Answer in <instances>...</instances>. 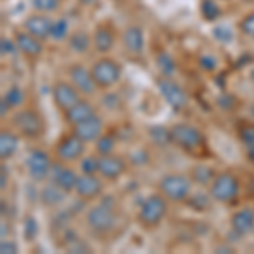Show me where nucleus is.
I'll return each mask as SVG.
<instances>
[{"label": "nucleus", "mask_w": 254, "mask_h": 254, "mask_svg": "<svg viewBox=\"0 0 254 254\" xmlns=\"http://www.w3.org/2000/svg\"><path fill=\"white\" fill-rule=\"evenodd\" d=\"M87 151V142L81 141L75 132H68L58 139L55 144V158L56 161H61L64 165H71V163L80 161L85 156Z\"/></svg>", "instance_id": "obj_8"}, {"label": "nucleus", "mask_w": 254, "mask_h": 254, "mask_svg": "<svg viewBox=\"0 0 254 254\" xmlns=\"http://www.w3.org/2000/svg\"><path fill=\"white\" fill-rule=\"evenodd\" d=\"M19 141H20V134L17 130L5 129V127L0 130V159L2 161H9L17 153Z\"/></svg>", "instance_id": "obj_24"}, {"label": "nucleus", "mask_w": 254, "mask_h": 254, "mask_svg": "<svg viewBox=\"0 0 254 254\" xmlns=\"http://www.w3.org/2000/svg\"><path fill=\"white\" fill-rule=\"evenodd\" d=\"M0 253L2 254H15L19 253V246L12 239H2L0 241Z\"/></svg>", "instance_id": "obj_39"}, {"label": "nucleus", "mask_w": 254, "mask_h": 254, "mask_svg": "<svg viewBox=\"0 0 254 254\" xmlns=\"http://www.w3.org/2000/svg\"><path fill=\"white\" fill-rule=\"evenodd\" d=\"M51 93H53V102H55L56 109H58L61 114L68 112L73 105L78 104L81 98H83L80 90L69 80H58L53 85Z\"/></svg>", "instance_id": "obj_11"}, {"label": "nucleus", "mask_w": 254, "mask_h": 254, "mask_svg": "<svg viewBox=\"0 0 254 254\" xmlns=\"http://www.w3.org/2000/svg\"><path fill=\"white\" fill-rule=\"evenodd\" d=\"M2 98L10 105V109H20L26 102V93H24V88L19 87V85H10Z\"/></svg>", "instance_id": "obj_29"}, {"label": "nucleus", "mask_w": 254, "mask_h": 254, "mask_svg": "<svg viewBox=\"0 0 254 254\" xmlns=\"http://www.w3.org/2000/svg\"><path fill=\"white\" fill-rule=\"evenodd\" d=\"M156 85H158V90H159V93H161V97L165 98V102L171 109L176 110V112L187 109L190 98H188L187 90L183 88L178 81H175L171 76H159Z\"/></svg>", "instance_id": "obj_10"}, {"label": "nucleus", "mask_w": 254, "mask_h": 254, "mask_svg": "<svg viewBox=\"0 0 254 254\" xmlns=\"http://www.w3.org/2000/svg\"><path fill=\"white\" fill-rule=\"evenodd\" d=\"M31 7L34 12H41V14H55L60 10L61 0H31Z\"/></svg>", "instance_id": "obj_32"}, {"label": "nucleus", "mask_w": 254, "mask_h": 254, "mask_svg": "<svg viewBox=\"0 0 254 254\" xmlns=\"http://www.w3.org/2000/svg\"><path fill=\"white\" fill-rule=\"evenodd\" d=\"M51 27H53V19L48 14H41V12H34V10L22 22V29L27 31L32 36H36L41 41H48L51 38Z\"/></svg>", "instance_id": "obj_18"}, {"label": "nucleus", "mask_w": 254, "mask_h": 254, "mask_svg": "<svg viewBox=\"0 0 254 254\" xmlns=\"http://www.w3.org/2000/svg\"><path fill=\"white\" fill-rule=\"evenodd\" d=\"M9 112H10V105L2 98V100H0V117L5 119L7 116H9Z\"/></svg>", "instance_id": "obj_42"}, {"label": "nucleus", "mask_w": 254, "mask_h": 254, "mask_svg": "<svg viewBox=\"0 0 254 254\" xmlns=\"http://www.w3.org/2000/svg\"><path fill=\"white\" fill-rule=\"evenodd\" d=\"M127 171V161L122 156H117L116 153L98 156V175L105 182H117Z\"/></svg>", "instance_id": "obj_14"}, {"label": "nucleus", "mask_w": 254, "mask_h": 254, "mask_svg": "<svg viewBox=\"0 0 254 254\" xmlns=\"http://www.w3.org/2000/svg\"><path fill=\"white\" fill-rule=\"evenodd\" d=\"M68 80L80 90L83 97H92L97 92L98 87L93 80L92 69L81 63H73L68 66Z\"/></svg>", "instance_id": "obj_12"}, {"label": "nucleus", "mask_w": 254, "mask_h": 254, "mask_svg": "<svg viewBox=\"0 0 254 254\" xmlns=\"http://www.w3.org/2000/svg\"><path fill=\"white\" fill-rule=\"evenodd\" d=\"M12 127L29 141H38L44 136L46 122L41 112L34 107H20L12 117Z\"/></svg>", "instance_id": "obj_3"}, {"label": "nucleus", "mask_w": 254, "mask_h": 254, "mask_svg": "<svg viewBox=\"0 0 254 254\" xmlns=\"http://www.w3.org/2000/svg\"><path fill=\"white\" fill-rule=\"evenodd\" d=\"M69 36V22L66 17H58L53 19V27H51V41L55 43H61L66 41Z\"/></svg>", "instance_id": "obj_30"}, {"label": "nucleus", "mask_w": 254, "mask_h": 254, "mask_svg": "<svg viewBox=\"0 0 254 254\" xmlns=\"http://www.w3.org/2000/svg\"><path fill=\"white\" fill-rule=\"evenodd\" d=\"M7 187H9V168H7L5 161H2V166H0V190L5 191Z\"/></svg>", "instance_id": "obj_40"}, {"label": "nucleus", "mask_w": 254, "mask_h": 254, "mask_svg": "<svg viewBox=\"0 0 254 254\" xmlns=\"http://www.w3.org/2000/svg\"><path fill=\"white\" fill-rule=\"evenodd\" d=\"M241 180L232 171H220L208 187V193L217 203H232L239 196Z\"/></svg>", "instance_id": "obj_5"}, {"label": "nucleus", "mask_w": 254, "mask_h": 254, "mask_svg": "<svg viewBox=\"0 0 254 254\" xmlns=\"http://www.w3.org/2000/svg\"><path fill=\"white\" fill-rule=\"evenodd\" d=\"M156 66L161 73V76H173L175 69H176V63L173 60V56H170V53L161 51L158 53L156 56Z\"/></svg>", "instance_id": "obj_31"}, {"label": "nucleus", "mask_w": 254, "mask_h": 254, "mask_svg": "<svg viewBox=\"0 0 254 254\" xmlns=\"http://www.w3.org/2000/svg\"><path fill=\"white\" fill-rule=\"evenodd\" d=\"M19 49H17V44H15L14 36H12V38H7V36L0 38V53H2V56H12Z\"/></svg>", "instance_id": "obj_38"}, {"label": "nucleus", "mask_w": 254, "mask_h": 254, "mask_svg": "<svg viewBox=\"0 0 254 254\" xmlns=\"http://www.w3.org/2000/svg\"><path fill=\"white\" fill-rule=\"evenodd\" d=\"M193 182L188 175L166 173L158 182V190L170 203H182L190 198Z\"/></svg>", "instance_id": "obj_4"}, {"label": "nucleus", "mask_w": 254, "mask_h": 254, "mask_svg": "<svg viewBox=\"0 0 254 254\" xmlns=\"http://www.w3.org/2000/svg\"><path fill=\"white\" fill-rule=\"evenodd\" d=\"M98 2H100V0H78V3L83 7H93V5H97Z\"/></svg>", "instance_id": "obj_43"}, {"label": "nucleus", "mask_w": 254, "mask_h": 254, "mask_svg": "<svg viewBox=\"0 0 254 254\" xmlns=\"http://www.w3.org/2000/svg\"><path fill=\"white\" fill-rule=\"evenodd\" d=\"M215 175L217 173L214 168H210L207 165H196L191 168V171H190L191 182H193V185H198V187H210Z\"/></svg>", "instance_id": "obj_26"}, {"label": "nucleus", "mask_w": 254, "mask_h": 254, "mask_svg": "<svg viewBox=\"0 0 254 254\" xmlns=\"http://www.w3.org/2000/svg\"><path fill=\"white\" fill-rule=\"evenodd\" d=\"M149 136H151V139H153V142H156L158 146L170 144V129H165V127H161V126L151 127Z\"/></svg>", "instance_id": "obj_36"}, {"label": "nucleus", "mask_w": 254, "mask_h": 254, "mask_svg": "<svg viewBox=\"0 0 254 254\" xmlns=\"http://www.w3.org/2000/svg\"><path fill=\"white\" fill-rule=\"evenodd\" d=\"M237 29L248 39H254V10L244 14L237 22Z\"/></svg>", "instance_id": "obj_33"}, {"label": "nucleus", "mask_w": 254, "mask_h": 254, "mask_svg": "<svg viewBox=\"0 0 254 254\" xmlns=\"http://www.w3.org/2000/svg\"><path fill=\"white\" fill-rule=\"evenodd\" d=\"M168 129H170V144L178 147L183 153L198 154L205 147V137L198 127L187 122H176Z\"/></svg>", "instance_id": "obj_1"}, {"label": "nucleus", "mask_w": 254, "mask_h": 254, "mask_svg": "<svg viewBox=\"0 0 254 254\" xmlns=\"http://www.w3.org/2000/svg\"><path fill=\"white\" fill-rule=\"evenodd\" d=\"M200 9H202V15L205 17L207 20H215L219 19L220 15V9L219 5L215 3V0H202V5H200Z\"/></svg>", "instance_id": "obj_37"}, {"label": "nucleus", "mask_w": 254, "mask_h": 254, "mask_svg": "<svg viewBox=\"0 0 254 254\" xmlns=\"http://www.w3.org/2000/svg\"><path fill=\"white\" fill-rule=\"evenodd\" d=\"M231 229L236 236L244 237L254 232V210L244 207L231 215Z\"/></svg>", "instance_id": "obj_21"}, {"label": "nucleus", "mask_w": 254, "mask_h": 254, "mask_svg": "<svg viewBox=\"0 0 254 254\" xmlns=\"http://www.w3.org/2000/svg\"><path fill=\"white\" fill-rule=\"evenodd\" d=\"M75 193L83 202L98 198L104 193V178L100 175H90V173H80L78 182L75 187Z\"/></svg>", "instance_id": "obj_16"}, {"label": "nucleus", "mask_w": 254, "mask_h": 254, "mask_svg": "<svg viewBox=\"0 0 254 254\" xmlns=\"http://www.w3.org/2000/svg\"><path fill=\"white\" fill-rule=\"evenodd\" d=\"M200 63H202V66L205 68L207 71H214L217 66V61L214 56H203V58L200 60Z\"/></svg>", "instance_id": "obj_41"}, {"label": "nucleus", "mask_w": 254, "mask_h": 254, "mask_svg": "<svg viewBox=\"0 0 254 254\" xmlns=\"http://www.w3.org/2000/svg\"><path fill=\"white\" fill-rule=\"evenodd\" d=\"M249 78H251V81L254 83V69H251V75H249Z\"/></svg>", "instance_id": "obj_44"}, {"label": "nucleus", "mask_w": 254, "mask_h": 254, "mask_svg": "<svg viewBox=\"0 0 254 254\" xmlns=\"http://www.w3.org/2000/svg\"><path fill=\"white\" fill-rule=\"evenodd\" d=\"M90 69H92L98 90H109L116 87L122 78V64L116 58H110L107 55L93 61Z\"/></svg>", "instance_id": "obj_6"}, {"label": "nucleus", "mask_w": 254, "mask_h": 254, "mask_svg": "<svg viewBox=\"0 0 254 254\" xmlns=\"http://www.w3.org/2000/svg\"><path fill=\"white\" fill-rule=\"evenodd\" d=\"M168 214V200L161 193H151L141 203L136 215L139 227L144 231H154L165 220Z\"/></svg>", "instance_id": "obj_2"}, {"label": "nucleus", "mask_w": 254, "mask_h": 254, "mask_svg": "<svg viewBox=\"0 0 254 254\" xmlns=\"http://www.w3.org/2000/svg\"><path fill=\"white\" fill-rule=\"evenodd\" d=\"M121 43L124 51L132 58H137V56L142 55L146 46V36H144V29L139 24H129L121 34Z\"/></svg>", "instance_id": "obj_13"}, {"label": "nucleus", "mask_w": 254, "mask_h": 254, "mask_svg": "<svg viewBox=\"0 0 254 254\" xmlns=\"http://www.w3.org/2000/svg\"><path fill=\"white\" fill-rule=\"evenodd\" d=\"M14 39L17 44L19 53L24 58L31 61H38L44 53V41L38 39L36 36L29 34L24 29H15L14 31Z\"/></svg>", "instance_id": "obj_15"}, {"label": "nucleus", "mask_w": 254, "mask_h": 254, "mask_svg": "<svg viewBox=\"0 0 254 254\" xmlns=\"http://www.w3.org/2000/svg\"><path fill=\"white\" fill-rule=\"evenodd\" d=\"M80 171L81 173L98 175V154H90L80 159Z\"/></svg>", "instance_id": "obj_35"}, {"label": "nucleus", "mask_w": 254, "mask_h": 254, "mask_svg": "<svg viewBox=\"0 0 254 254\" xmlns=\"http://www.w3.org/2000/svg\"><path fill=\"white\" fill-rule=\"evenodd\" d=\"M38 220L34 219L32 215H27L26 219H24V227H22V232H24V239L27 241V243H32V241L38 237Z\"/></svg>", "instance_id": "obj_34"}, {"label": "nucleus", "mask_w": 254, "mask_h": 254, "mask_svg": "<svg viewBox=\"0 0 254 254\" xmlns=\"http://www.w3.org/2000/svg\"><path fill=\"white\" fill-rule=\"evenodd\" d=\"M93 114H97V110L93 107L92 102L87 100V98H81L78 104H75L68 112L63 114V117H64V121H66V124L73 127V126L80 124V122L87 121V119L92 117Z\"/></svg>", "instance_id": "obj_23"}, {"label": "nucleus", "mask_w": 254, "mask_h": 254, "mask_svg": "<svg viewBox=\"0 0 254 254\" xmlns=\"http://www.w3.org/2000/svg\"><path fill=\"white\" fill-rule=\"evenodd\" d=\"M78 176L80 175L76 173L71 166L64 165V163H61V161H55L49 178H51V182L55 183L56 187H60L61 190L66 191V193L69 195V193H73V191H75L76 182H78Z\"/></svg>", "instance_id": "obj_19"}, {"label": "nucleus", "mask_w": 254, "mask_h": 254, "mask_svg": "<svg viewBox=\"0 0 254 254\" xmlns=\"http://www.w3.org/2000/svg\"><path fill=\"white\" fill-rule=\"evenodd\" d=\"M116 146H117L116 134L104 132L95 141V153L98 154V156H104V154H112L114 151H116Z\"/></svg>", "instance_id": "obj_28"}, {"label": "nucleus", "mask_w": 254, "mask_h": 254, "mask_svg": "<svg viewBox=\"0 0 254 254\" xmlns=\"http://www.w3.org/2000/svg\"><path fill=\"white\" fill-rule=\"evenodd\" d=\"M68 193L63 191L60 187H56L53 182H49L48 185H44L39 191V198L43 202V205L46 207H58L64 202V196Z\"/></svg>", "instance_id": "obj_25"}, {"label": "nucleus", "mask_w": 254, "mask_h": 254, "mask_svg": "<svg viewBox=\"0 0 254 254\" xmlns=\"http://www.w3.org/2000/svg\"><path fill=\"white\" fill-rule=\"evenodd\" d=\"M66 46L69 51L75 53V55H87L90 49L93 48L92 32H88L85 29H75L73 32H69V36L66 39Z\"/></svg>", "instance_id": "obj_22"}, {"label": "nucleus", "mask_w": 254, "mask_h": 254, "mask_svg": "<svg viewBox=\"0 0 254 254\" xmlns=\"http://www.w3.org/2000/svg\"><path fill=\"white\" fill-rule=\"evenodd\" d=\"M92 38H93V51L100 56H105L116 46L117 32L109 22H100L93 29Z\"/></svg>", "instance_id": "obj_17"}, {"label": "nucleus", "mask_w": 254, "mask_h": 254, "mask_svg": "<svg viewBox=\"0 0 254 254\" xmlns=\"http://www.w3.org/2000/svg\"><path fill=\"white\" fill-rule=\"evenodd\" d=\"M71 130L81 139V141H85L88 144V142H95L97 139L105 132V122L98 114H93L87 121L73 126Z\"/></svg>", "instance_id": "obj_20"}, {"label": "nucleus", "mask_w": 254, "mask_h": 254, "mask_svg": "<svg viewBox=\"0 0 254 254\" xmlns=\"http://www.w3.org/2000/svg\"><path fill=\"white\" fill-rule=\"evenodd\" d=\"M85 222H87L90 231L95 234H109L116 227L117 217L112 205H109L107 202H102L88 208L87 215H85Z\"/></svg>", "instance_id": "obj_7"}, {"label": "nucleus", "mask_w": 254, "mask_h": 254, "mask_svg": "<svg viewBox=\"0 0 254 254\" xmlns=\"http://www.w3.org/2000/svg\"><path fill=\"white\" fill-rule=\"evenodd\" d=\"M53 165L55 161H53L51 154L41 147L31 149L26 158V170L32 182H44L51 175Z\"/></svg>", "instance_id": "obj_9"}, {"label": "nucleus", "mask_w": 254, "mask_h": 254, "mask_svg": "<svg viewBox=\"0 0 254 254\" xmlns=\"http://www.w3.org/2000/svg\"><path fill=\"white\" fill-rule=\"evenodd\" d=\"M239 139L243 142L246 156L254 165V124H244L239 129Z\"/></svg>", "instance_id": "obj_27"}]
</instances>
